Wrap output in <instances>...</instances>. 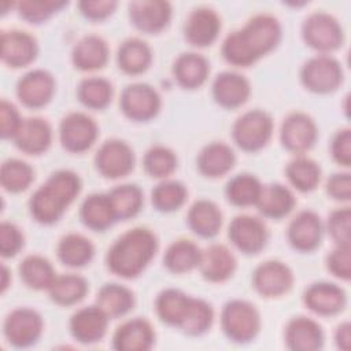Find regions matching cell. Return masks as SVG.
Here are the masks:
<instances>
[{
    "mask_svg": "<svg viewBox=\"0 0 351 351\" xmlns=\"http://www.w3.org/2000/svg\"><path fill=\"white\" fill-rule=\"evenodd\" d=\"M280 34V25L274 16L256 15L243 29L230 33L225 38L222 55L234 66H250L276 47Z\"/></svg>",
    "mask_w": 351,
    "mask_h": 351,
    "instance_id": "1",
    "label": "cell"
},
{
    "mask_svg": "<svg viewBox=\"0 0 351 351\" xmlns=\"http://www.w3.org/2000/svg\"><path fill=\"white\" fill-rule=\"evenodd\" d=\"M156 251V239L145 228H134L123 233L107 254L108 269L125 278L143 271Z\"/></svg>",
    "mask_w": 351,
    "mask_h": 351,
    "instance_id": "2",
    "label": "cell"
},
{
    "mask_svg": "<svg viewBox=\"0 0 351 351\" xmlns=\"http://www.w3.org/2000/svg\"><path fill=\"white\" fill-rule=\"evenodd\" d=\"M81 189L80 178L70 170L53 173L30 199L32 215L41 223L59 219L64 208L75 199Z\"/></svg>",
    "mask_w": 351,
    "mask_h": 351,
    "instance_id": "3",
    "label": "cell"
},
{
    "mask_svg": "<svg viewBox=\"0 0 351 351\" xmlns=\"http://www.w3.org/2000/svg\"><path fill=\"white\" fill-rule=\"evenodd\" d=\"M221 324L225 335L236 343L251 341L261 326L256 308L244 300H232L226 303L222 310Z\"/></svg>",
    "mask_w": 351,
    "mask_h": 351,
    "instance_id": "4",
    "label": "cell"
},
{
    "mask_svg": "<svg viewBox=\"0 0 351 351\" xmlns=\"http://www.w3.org/2000/svg\"><path fill=\"white\" fill-rule=\"evenodd\" d=\"M271 130V118L265 111L251 110L234 122L233 138L240 148L245 151H256L269 141Z\"/></svg>",
    "mask_w": 351,
    "mask_h": 351,
    "instance_id": "5",
    "label": "cell"
},
{
    "mask_svg": "<svg viewBox=\"0 0 351 351\" xmlns=\"http://www.w3.org/2000/svg\"><path fill=\"white\" fill-rule=\"evenodd\" d=\"M303 37L311 48L328 52L341 45L343 32L332 15L314 12L303 23Z\"/></svg>",
    "mask_w": 351,
    "mask_h": 351,
    "instance_id": "6",
    "label": "cell"
},
{
    "mask_svg": "<svg viewBox=\"0 0 351 351\" xmlns=\"http://www.w3.org/2000/svg\"><path fill=\"white\" fill-rule=\"evenodd\" d=\"M343 78V71L337 60L328 55L311 58L302 69V81L304 86L317 93L335 90Z\"/></svg>",
    "mask_w": 351,
    "mask_h": 351,
    "instance_id": "7",
    "label": "cell"
},
{
    "mask_svg": "<svg viewBox=\"0 0 351 351\" xmlns=\"http://www.w3.org/2000/svg\"><path fill=\"white\" fill-rule=\"evenodd\" d=\"M43 330L41 317L32 308H16L4 321V335L15 347H29Z\"/></svg>",
    "mask_w": 351,
    "mask_h": 351,
    "instance_id": "8",
    "label": "cell"
},
{
    "mask_svg": "<svg viewBox=\"0 0 351 351\" xmlns=\"http://www.w3.org/2000/svg\"><path fill=\"white\" fill-rule=\"evenodd\" d=\"M60 143L70 152H82L88 149L97 136L95 121L82 114L71 112L60 123Z\"/></svg>",
    "mask_w": 351,
    "mask_h": 351,
    "instance_id": "9",
    "label": "cell"
},
{
    "mask_svg": "<svg viewBox=\"0 0 351 351\" xmlns=\"http://www.w3.org/2000/svg\"><path fill=\"white\" fill-rule=\"evenodd\" d=\"M95 163L97 170L108 178L126 176L134 163L132 148L121 140H108L99 148Z\"/></svg>",
    "mask_w": 351,
    "mask_h": 351,
    "instance_id": "10",
    "label": "cell"
},
{
    "mask_svg": "<svg viewBox=\"0 0 351 351\" xmlns=\"http://www.w3.org/2000/svg\"><path fill=\"white\" fill-rule=\"evenodd\" d=\"M160 106L156 90L147 84H133L123 89L121 96V108L126 117L134 121H147L152 118Z\"/></svg>",
    "mask_w": 351,
    "mask_h": 351,
    "instance_id": "11",
    "label": "cell"
},
{
    "mask_svg": "<svg viewBox=\"0 0 351 351\" xmlns=\"http://www.w3.org/2000/svg\"><path fill=\"white\" fill-rule=\"evenodd\" d=\"M317 138V128L314 121L303 114H289L281 126V143L282 145L296 154H302L310 149Z\"/></svg>",
    "mask_w": 351,
    "mask_h": 351,
    "instance_id": "12",
    "label": "cell"
},
{
    "mask_svg": "<svg viewBox=\"0 0 351 351\" xmlns=\"http://www.w3.org/2000/svg\"><path fill=\"white\" fill-rule=\"evenodd\" d=\"M229 239L245 254L261 251L267 239L265 223L251 215H239L229 225Z\"/></svg>",
    "mask_w": 351,
    "mask_h": 351,
    "instance_id": "13",
    "label": "cell"
},
{
    "mask_svg": "<svg viewBox=\"0 0 351 351\" xmlns=\"http://www.w3.org/2000/svg\"><path fill=\"white\" fill-rule=\"evenodd\" d=\"M108 315L99 306L80 308L70 319V332L75 340L84 344L99 341L107 329Z\"/></svg>",
    "mask_w": 351,
    "mask_h": 351,
    "instance_id": "14",
    "label": "cell"
},
{
    "mask_svg": "<svg viewBox=\"0 0 351 351\" xmlns=\"http://www.w3.org/2000/svg\"><path fill=\"white\" fill-rule=\"evenodd\" d=\"M292 273L278 261H267L254 271V287L263 296H280L292 285Z\"/></svg>",
    "mask_w": 351,
    "mask_h": 351,
    "instance_id": "15",
    "label": "cell"
},
{
    "mask_svg": "<svg viewBox=\"0 0 351 351\" xmlns=\"http://www.w3.org/2000/svg\"><path fill=\"white\" fill-rule=\"evenodd\" d=\"M53 93V78L44 70H33L25 74L18 85L16 95L19 100L32 108L47 104Z\"/></svg>",
    "mask_w": 351,
    "mask_h": 351,
    "instance_id": "16",
    "label": "cell"
},
{
    "mask_svg": "<svg viewBox=\"0 0 351 351\" xmlns=\"http://www.w3.org/2000/svg\"><path fill=\"white\" fill-rule=\"evenodd\" d=\"M37 53V44L33 36L21 30L3 32L1 34V58L11 67L29 64Z\"/></svg>",
    "mask_w": 351,
    "mask_h": 351,
    "instance_id": "17",
    "label": "cell"
},
{
    "mask_svg": "<svg viewBox=\"0 0 351 351\" xmlns=\"http://www.w3.org/2000/svg\"><path fill=\"white\" fill-rule=\"evenodd\" d=\"M306 306L317 314L333 315L343 310L346 304L344 291L332 282H317L304 292Z\"/></svg>",
    "mask_w": 351,
    "mask_h": 351,
    "instance_id": "18",
    "label": "cell"
},
{
    "mask_svg": "<svg viewBox=\"0 0 351 351\" xmlns=\"http://www.w3.org/2000/svg\"><path fill=\"white\" fill-rule=\"evenodd\" d=\"M154 330L143 318H134L122 324L114 333L112 344L118 351H145L154 343Z\"/></svg>",
    "mask_w": 351,
    "mask_h": 351,
    "instance_id": "19",
    "label": "cell"
},
{
    "mask_svg": "<svg viewBox=\"0 0 351 351\" xmlns=\"http://www.w3.org/2000/svg\"><path fill=\"white\" fill-rule=\"evenodd\" d=\"M288 348L295 351H314L322 347L324 333L321 326L311 318L296 317L285 329Z\"/></svg>",
    "mask_w": 351,
    "mask_h": 351,
    "instance_id": "20",
    "label": "cell"
},
{
    "mask_svg": "<svg viewBox=\"0 0 351 351\" xmlns=\"http://www.w3.org/2000/svg\"><path fill=\"white\" fill-rule=\"evenodd\" d=\"M170 14L171 8L167 1L143 0L130 4L132 22L145 33H155L163 29L170 19Z\"/></svg>",
    "mask_w": 351,
    "mask_h": 351,
    "instance_id": "21",
    "label": "cell"
},
{
    "mask_svg": "<svg viewBox=\"0 0 351 351\" xmlns=\"http://www.w3.org/2000/svg\"><path fill=\"white\" fill-rule=\"evenodd\" d=\"M219 26L221 22L215 11L200 7L189 14L185 23V37L192 45L206 47L215 40Z\"/></svg>",
    "mask_w": 351,
    "mask_h": 351,
    "instance_id": "22",
    "label": "cell"
},
{
    "mask_svg": "<svg viewBox=\"0 0 351 351\" xmlns=\"http://www.w3.org/2000/svg\"><path fill=\"white\" fill-rule=\"evenodd\" d=\"M321 221L313 211L299 213L288 226V240L299 251L314 250L321 240Z\"/></svg>",
    "mask_w": 351,
    "mask_h": 351,
    "instance_id": "23",
    "label": "cell"
},
{
    "mask_svg": "<svg viewBox=\"0 0 351 351\" xmlns=\"http://www.w3.org/2000/svg\"><path fill=\"white\" fill-rule=\"evenodd\" d=\"M236 267L233 254L222 244H213L202 251L199 269L206 280L223 281L232 276Z\"/></svg>",
    "mask_w": 351,
    "mask_h": 351,
    "instance_id": "24",
    "label": "cell"
},
{
    "mask_svg": "<svg viewBox=\"0 0 351 351\" xmlns=\"http://www.w3.org/2000/svg\"><path fill=\"white\" fill-rule=\"evenodd\" d=\"M213 95L222 107L234 108L247 100L250 84L241 74L225 71L217 75L213 84Z\"/></svg>",
    "mask_w": 351,
    "mask_h": 351,
    "instance_id": "25",
    "label": "cell"
},
{
    "mask_svg": "<svg viewBox=\"0 0 351 351\" xmlns=\"http://www.w3.org/2000/svg\"><path fill=\"white\" fill-rule=\"evenodd\" d=\"M51 126L41 118H26L12 137L16 147L26 154H41L51 144Z\"/></svg>",
    "mask_w": 351,
    "mask_h": 351,
    "instance_id": "26",
    "label": "cell"
},
{
    "mask_svg": "<svg viewBox=\"0 0 351 351\" xmlns=\"http://www.w3.org/2000/svg\"><path fill=\"white\" fill-rule=\"evenodd\" d=\"M82 222L95 230H104L117 219L108 193H93L88 196L81 206Z\"/></svg>",
    "mask_w": 351,
    "mask_h": 351,
    "instance_id": "27",
    "label": "cell"
},
{
    "mask_svg": "<svg viewBox=\"0 0 351 351\" xmlns=\"http://www.w3.org/2000/svg\"><path fill=\"white\" fill-rule=\"evenodd\" d=\"M255 204L263 215L281 218L292 210L295 206V199L287 186L281 184H271L262 186L261 195Z\"/></svg>",
    "mask_w": 351,
    "mask_h": 351,
    "instance_id": "28",
    "label": "cell"
},
{
    "mask_svg": "<svg viewBox=\"0 0 351 351\" xmlns=\"http://www.w3.org/2000/svg\"><path fill=\"white\" fill-rule=\"evenodd\" d=\"M108 49L99 36H85L73 49V62L81 70H96L106 64Z\"/></svg>",
    "mask_w": 351,
    "mask_h": 351,
    "instance_id": "29",
    "label": "cell"
},
{
    "mask_svg": "<svg viewBox=\"0 0 351 351\" xmlns=\"http://www.w3.org/2000/svg\"><path fill=\"white\" fill-rule=\"evenodd\" d=\"M234 165V154L232 148L223 143H211L206 145L199 158V170L208 177H219L229 171Z\"/></svg>",
    "mask_w": 351,
    "mask_h": 351,
    "instance_id": "30",
    "label": "cell"
},
{
    "mask_svg": "<svg viewBox=\"0 0 351 351\" xmlns=\"http://www.w3.org/2000/svg\"><path fill=\"white\" fill-rule=\"evenodd\" d=\"M188 223L195 233L203 237H211L221 228L222 214L213 202L199 200L189 208Z\"/></svg>",
    "mask_w": 351,
    "mask_h": 351,
    "instance_id": "31",
    "label": "cell"
},
{
    "mask_svg": "<svg viewBox=\"0 0 351 351\" xmlns=\"http://www.w3.org/2000/svg\"><path fill=\"white\" fill-rule=\"evenodd\" d=\"M96 303L108 318H115L125 315L133 307L134 298L130 289L123 285L106 284L97 292Z\"/></svg>",
    "mask_w": 351,
    "mask_h": 351,
    "instance_id": "32",
    "label": "cell"
},
{
    "mask_svg": "<svg viewBox=\"0 0 351 351\" xmlns=\"http://www.w3.org/2000/svg\"><path fill=\"white\" fill-rule=\"evenodd\" d=\"M191 299V296L178 289H165L156 299V313L163 322L180 328Z\"/></svg>",
    "mask_w": 351,
    "mask_h": 351,
    "instance_id": "33",
    "label": "cell"
},
{
    "mask_svg": "<svg viewBox=\"0 0 351 351\" xmlns=\"http://www.w3.org/2000/svg\"><path fill=\"white\" fill-rule=\"evenodd\" d=\"M208 74L207 60L197 53H182L174 63V75L184 88L202 85Z\"/></svg>",
    "mask_w": 351,
    "mask_h": 351,
    "instance_id": "34",
    "label": "cell"
},
{
    "mask_svg": "<svg viewBox=\"0 0 351 351\" xmlns=\"http://www.w3.org/2000/svg\"><path fill=\"white\" fill-rule=\"evenodd\" d=\"M58 256L66 266H84L93 256V245L86 237L71 233L59 241Z\"/></svg>",
    "mask_w": 351,
    "mask_h": 351,
    "instance_id": "35",
    "label": "cell"
},
{
    "mask_svg": "<svg viewBox=\"0 0 351 351\" xmlns=\"http://www.w3.org/2000/svg\"><path fill=\"white\" fill-rule=\"evenodd\" d=\"M202 251L191 240H178L173 243L163 258L166 267L173 273H184L199 266Z\"/></svg>",
    "mask_w": 351,
    "mask_h": 351,
    "instance_id": "36",
    "label": "cell"
},
{
    "mask_svg": "<svg viewBox=\"0 0 351 351\" xmlns=\"http://www.w3.org/2000/svg\"><path fill=\"white\" fill-rule=\"evenodd\" d=\"M19 273L23 282L34 289L49 288L56 277L52 265L38 255L26 256L21 262Z\"/></svg>",
    "mask_w": 351,
    "mask_h": 351,
    "instance_id": "37",
    "label": "cell"
},
{
    "mask_svg": "<svg viewBox=\"0 0 351 351\" xmlns=\"http://www.w3.org/2000/svg\"><path fill=\"white\" fill-rule=\"evenodd\" d=\"M151 62L148 45L138 38L126 40L118 51V64L128 74L143 73Z\"/></svg>",
    "mask_w": 351,
    "mask_h": 351,
    "instance_id": "38",
    "label": "cell"
},
{
    "mask_svg": "<svg viewBox=\"0 0 351 351\" xmlns=\"http://www.w3.org/2000/svg\"><path fill=\"white\" fill-rule=\"evenodd\" d=\"M48 289L55 303L69 306L80 302L85 296L88 285L86 281L77 274H64L56 276Z\"/></svg>",
    "mask_w": 351,
    "mask_h": 351,
    "instance_id": "39",
    "label": "cell"
},
{
    "mask_svg": "<svg viewBox=\"0 0 351 351\" xmlns=\"http://www.w3.org/2000/svg\"><path fill=\"white\" fill-rule=\"evenodd\" d=\"M110 200L115 213V217L119 219H126L134 217L141 207L143 195L141 191L132 184H125L114 188L110 193Z\"/></svg>",
    "mask_w": 351,
    "mask_h": 351,
    "instance_id": "40",
    "label": "cell"
},
{
    "mask_svg": "<svg viewBox=\"0 0 351 351\" xmlns=\"http://www.w3.org/2000/svg\"><path fill=\"white\" fill-rule=\"evenodd\" d=\"M319 174L321 171L318 165L306 156L295 158L287 166V177L291 184L303 192L311 191L317 186L319 182Z\"/></svg>",
    "mask_w": 351,
    "mask_h": 351,
    "instance_id": "41",
    "label": "cell"
},
{
    "mask_svg": "<svg viewBox=\"0 0 351 351\" xmlns=\"http://www.w3.org/2000/svg\"><path fill=\"white\" fill-rule=\"evenodd\" d=\"M262 191L261 182L251 174H239L226 185V196L236 206L255 204Z\"/></svg>",
    "mask_w": 351,
    "mask_h": 351,
    "instance_id": "42",
    "label": "cell"
},
{
    "mask_svg": "<svg viewBox=\"0 0 351 351\" xmlns=\"http://www.w3.org/2000/svg\"><path fill=\"white\" fill-rule=\"evenodd\" d=\"M33 181V169L23 160L8 159L1 165L0 182L5 191H25Z\"/></svg>",
    "mask_w": 351,
    "mask_h": 351,
    "instance_id": "43",
    "label": "cell"
},
{
    "mask_svg": "<svg viewBox=\"0 0 351 351\" xmlns=\"http://www.w3.org/2000/svg\"><path fill=\"white\" fill-rule=\"evenodd\" d=\"M112 96L111 84L99 77H90L84 80L78 86V97L82 104L89 108L106 107Z\"/></svg>",
    "mask_w": 351,
    "mask_h": 351,
    "instance_id": "44",
    "label": "cell"
},
{
    "mask_svg": "<svg viewBox=\"0 0 351 351\" xmlns=\"http://www.w3.org/2000/svg\"><path fill=\"white\" fill-rule=\"evenodd\" d=\"M213 317V308L208 303L202 299L192 298L180 329L188 335H202L211 326Z\"/></svg>",
    "mask_w": 351,
    "mask_h": 351,
    "instance_id": "45",
    "label": "cell"
},
{
    "mask_svg": "<svg viewBox=\"0 0 351 351\" xmlns=\"http://www.w3.org/2000/svg\"><path fill=\"white\" fill-rule=\"evenodd\" d=\"M186 197V189L177 181H165L152 191V204L160 211L177 210Z\"/></svg>",
    "mask_w": 351,
    "mask_h": 351,
    "instance_id": "46",
    "label": "cell"
},
{
    "mask_svg": "<svg viewBox=\"0 0 351 351\" xmlns=\"http://www.w3.org/2000/svg\"><path fill=\"white\" fill-rule=\"evenodd\" d=\"M176 155L166 147H152L144 156V169L152 177H166L176 169Z\"/></svg>",
    "mask_w": 351,
    "mask_h": 351,
    "instance_id": "47",
    "label": "cell"
},
{
    "mask_svg": "<svg viewBox=\"0 0 351 351\" xmlns=\"http://www.w3.org/2000/svg\"><path fill=\"white\" fill-rule=\"evenodd\" d=\"M67 3L64 1H53V0H30L18 3V10L22 18L30 22H41L52 15L59 8L64 7Z\"/></svg>",
    "mask_w": 351,
    "mask_h": 351,
    "instance_id": "48",
    "label": "cell"
},
{
    "mask_svg": "<svg viewBox=\"0 0 351 351\" xmlns=\"http://www.w3.org/2000/svg\"><path fill=\"white\" fill-rule=\"evenodd\" d=\"M350 218L351 211L348 207L337 208L329 215L328 229L337 245H350Z\"/></svg>",
    "mask_w": 351,
    "mask_h": 351,
    "instance_id": "49",
    "label": "cell"
},
{
    "mask_svg": "<svg viewBox=\"0 0 351 351\" xmlns=\"http://www.w3.org/2000/svg\"><path fill=\"white\" fill-rule=\"evenodd\" d=\"M23 237L19 229L10 222H3L0 226V251L5 258L14 256L22 247Z\"/></svg>",
    "mask_w": 351,
    "mask_h": 351,
    "instance_id": "50",
    "label": "cell"
},
{
    "mask_svg": "<svg viewBox=\"0 0 351 351\" xmlns=\"http://www.w3.org/2000/svg\"><path fill=\"white\" fill-rule=\"evenodd\" d=\"M328 269L337 277L343 280L350 278L351 265H350V245H337L328 256Z\"/></svg>",
    "mask_w": 351,
    "mask_h": 351,
    "instance_id": "51",
    "label": "cell"
},
{
    "mask_svg": "<svg viewBox=\"0 0 351 351\" xmlns=\"http://www.w3.org/2000/svg\"><path fill=\"white\" fill-rule=\"evenodd\" d=\"M0 118H1V136L3 138L14 137L18 132L22 119L15 106L7 100H1L0 106Z\"/></svg>",
    "mask_w": 351,
    "mask_h": 351,
    "instance_id": "52",
    "label": "cell"
},
{
    "mask_svg": "<svg viewBox=\"0 0 351 351\" xmlns=\"http://www.w3.org/2000/svg\"><path fill=\"white\" fill-rule=\"evenodd\" d=\"M332 155L335 160L343 166L351 163V133L348 129L337 132L332 141Z\"/></svg>",
    "mask_w": 351,
    "mask_h": 351,
    "instance_id": "53",
    "label": "cell"
},
{
    "mask_svg": "<svg viewBox=\"0 0 351 351\" xmlns=\"http://www.w3.org/2000/svg\"><path fill=\"white\" fill-rule=\"evenodd\" d=\"M328 193L336 200H350L351 197V177L348 173L333 174L328 180Z\"/></svg>",
    "mask_w": 351,
    "mask_h": 351,
    "instance_id": "54",
    "label": "cell"
},
{
    "mask_svg": "<svg viewBox=\"0 0 351 351\" xmlns=\"http://www.w3.org/2000/svg\"><path fill=\"white\" fill-rule=\"evenodd\" d=\"M117 3L115 1H81L80 8L82 14L90 19H101L111 14V11L115 8Z\"/></svg>",
    "mask_w": 351,
    "mask_h": 351,
    "instance_id": "55",
    "label": "cell"
},
{
    "mask_svg": "<svg viewBox=\"0 0 351 351\" xmlns=\"http://www.w3.org/2000/svg\"><path fill=\"white\" fill-rule=\"evenodd\" d=\"M335 340L339 348L347 351L350 348V324L344 322L337 326Z\"/></svg>",
    "mask_w": 351,
    "mask_h": 351,
    "instance_id": "56",
    "label": "cell"
},
{
    "mask_svg": "<svg viewBox=\"0 0 351 351\" xmlns=\"http://www.w3.org/2000/svg\"><path fill=\"white\" fill-rule=\"evenodd\" d=\"M7 274H8V271H7V267L5 266H3V277H4V280H3V291L7 288Z\"/></svg>",
    "mask_w": 351,
    "mask_h": 351,
    "instance_id": "57",
    "label": "cell"
}]
</instances>
